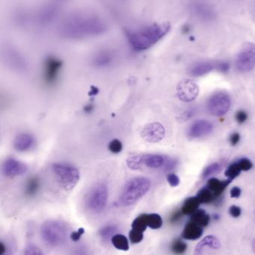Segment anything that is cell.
Instances as JSON below:
<instances>
[{
	"label": "cell",
	"mask_w": 255,
	"mask_h": 255,
	"mask_svg": "<svg viewBox=\"0 0 255 255\" xmlns=\"http://www.w3.org/2000/svg\"><path fill=\"white\" fill-rule=\"evenodd\" d=\"M108 30V22L101 15L85 9L68 13L58 27V34L62 38L71 40L99 37Z\"/></svg>",
	"instance_id": "1"
},
{
	"label": "cell",
	"mask_w": 255,
	"mask_h": 255,
	"mask_svg": "<svg viewBox=\"0 0 255 255\" xmlns=\"http://www.w3.org/2000/svg\"><path fill=\"white\" fill-rule=\"evenodd\" d=\"M169 22H154L134 28H126V38L130 47L136 52H142L158 43L170 31Z\"/></svg>",
	"instance_id": "2"
},
{
	"label": "cell",
	"mask_w": 255,
	"mask_h": 255,
	"mask_svg": "<svg viewBox=\"0 0 255 255\" xmlns=\"http://www.w3.org/2000/svg\"><path fill=\"white\" fill-rule=\"evenodd\" d=\"M151 186V181L145 177L132 178L124 186L118 203L122 207L133 205L149 191Z\"/></svg>",
	"instance_id": "3"
},
{
	"label": "cell",
	"mask_w": 255,
	"mask_h": 255,
	"mask_svg": "<svg viewBox=\"0 0 255 255\" xmlns=\"http://www.w3.org/2000/svg\"><path fill=\"white\" fill-rule=\"evenodd\" d=\"M71 0H45L33 13V20L41 26L55 22Z\"/></svg>",
	"instance_id": "4"
},
{
	"label": "cell",
	"mask_w": 255,
	"mask_h": 255,
	"mask_svg": "<svg viewBox=\"0 0 255 255\" xmlns=\"http://www.w3.org/2000/svg\"><path fill=\"white\" fill-rule=\"evenodd\" d=\"M40 235L48 245L58 247L67 240V226L62 222L56 220L46 221L42 225Z\"/></svg>",
	"instance_id": "5"
},
{
	"label": "cell",
	"mask_w": 255,
	"mask_h": 255,
	"mask_svg": "<svg viewBox=\"0 0 255 255\" xmlns=\"http://www.w3.org/2000/svg\"><path fill=\"white\" fill-rule=\"evenodd\" d=\"M52 171L59 185L67 191L74 188L79 182L80 177L79 170L73 165L66 163H55L52 164Z\"/></svg>",
	"instance_id": "6"
},
{
	"label": "cell",
	"mask_w": 255,
	"mask_h": 255,
	"mask_svg": "<svg viewBox=\"0 0 255 255\" xmlns=\"http://www.w3.org/2000/svg\"><path fill=\"white\" fill-rule=\"evenodd\" d=\"M108 196L109 192L106 184H97L87 196L86 205L88 209L94 213L102 212L107 204Z\"/></svg>",
	"instance_id": "7"
},
{
	"label": "cell",
	"mask_w": 255,
	"mask_h": 255,
	"mask_svg": "<svg viewBox=\"0 0 255 255\" xmlns=\"http://www.w3.org/2000/svg\"><path fill=\"white\" fill-rule=\"evenodd\" d=\"M255 66V44L247 43L243 46L236 59V67L240 72L247 73Z\"/></svg>",
	"instance_id": "8"
},
{
	"label": "cell",
	"mask_w": 255,
	"mask_h": 255,
	"mask_svg": "<svg viewBox=\"0 0 255 255\" xmlns=\"http://www.w3.org/2000/svg\"><path fill=\"white\" fill-rule=\"evenodd\" d=\"M190 9L196 18L204 22H211L217 18L214 6L205 0H193L190 3Z\"/></svg>",
	"instance_id": "9"
},
{
	"label": "cell",
	"mask_w": 255,
	"mask_h": 255,
	"mask_svg": "<svg viewBox=\"0 0 255 255\" xmlns=\"http://www.w3.org/2000/svg\"><path fill=\"white\" fill-rule=\"evenodd\" d=\"M231 107V99L226 93H217L208 103V112L215 117L223 116Z\"/></svg>",
	"instance_id": "10"
},
{
	"label": "cell",
	"mask_w": 255,
	"mask_h": 255,
	"mask_svg": "<svg viewBox=\"0 0 255 255\" xmlns=\"http://www.w3.org/2000/svg\"><path fill=\"white\" fill-rule=\"evenodd\" d=\"M62 65V61L56 57L49 56L46 58L43 64V80L46 85L55 83Z\"/></svg>",
	"instance_id": "11"
},
{
	"label": "cell",
	"mask_w": 255,
	"mask_h": 255,
	"mask_svg": "<svg viewBox=\"0 0 255 255\" xmlns=\"http://www.w3.org/2000/svg\"><path fill=\"white\" fill-rule=\"evenodd\" d=\"M199 88L196 82L190 79H184L177 87L178 98L184 103H191L197 98Z\"/></svg>",
	"instance_id": "12"
},
{
	"label": "cell",
	"mask_w": 255,
	"mask_h": 255,
	"mask_svg": "<svg viewBox=\"0 0 255 255\" xmlns=\"http://www.w3.org/2000/svg\"><path fill=\"white\" fill-rule=\"evenodd\" d=\"M166 135L165 128L160 123H151L142 128L141 136L148 142H160Z\"/></svg>",
	"instance_id": "13"
},
{
	"label": "cell",
	"mask_w": 255,
	"mask_h": 255,
	"mask_svg": "<svg viewBox=\"0 0 255 255\" xmlns=\"http://www.w3.org/2000/svg\"><path fill=\"white\" fill-rule=\"evenodd\" d=\"M2 173L7 177H16L23 175L28 170L26 165L13 158L7 159L1 167Z\"/></svg>",
	"instance_id": "14"
},
{
	"label": "cell",
	"mask_w": 255,
	"mask_h": 255,
	"mask_svg": "<svg viewBox=\"0 0 255 255\" xmlns=\"http://www.w3.org/2000/svg\"><path fill=\"white\" fill-rule=\"evenodd\" d=\"M115 59V53L113 51L107 48L97 51L92 58V64L94 67L98 68L109 67Z\"/></svg>",
	"instance_id": "15"
},
{
	"label": "cell",
	"mask_w": 255,
	"mask_h": 255,
	"mask_svg": "<svg viewBox=\"0 0 255 255\" xmlns=\"http://www.w3.org/2000/svg\"><path fill=\"white\" fill-rule=\"evenodd\" d=\"M213 130V125L207 121H199L195 122L188 131L190 138H199L211 133Z\"/></svg>",
	"instance_id": "16"
},
{
	"label": "cell",
	"mask_w": 255,
	"mask_h": 255,
	"mask_svg": "<svg viewBox=\"0 0 255 255\" xmlns=\"http://www.w3.org/2000/svg\"><path fill=\"white\" fill-rule=\"evenodd\" d=\"M6 61L13 67L21 68L25 67V61L22 55L12 46H6L4 51Z\"/></svg>",
	"instance_id": "17"
},
{
	"label": "cell",
	"mask_w": 255,
	"mask_h": 255,
	"mask_svg": "<svg viewBox=\"0 0 255 255\" xmlns=\"http://www.w3.org/2000/svg\"><path fill=\"white\" fill-rule=\"evenodd\" d=\"M203 235V229L199 225L194 222L190 221L186 225L184 231H183V238L189 241H196L201 238Z\"/></svg>",
	"instance_id": "18"
},
{
	"label": "cell",
	"mask_w": 255,
	"mask_h": 255,
	"mask_svg": "<svg viewBox=\"0 0 255 255\" xmlns=\"http://www.w3.org/2000/svg\"><path fill=\"white\" fill-rule=\"evenodd\" d=\"M34 138L28 133L17 135L13 141V147L18 151H25L30 149L34 144Z\"/></svg>",
	"instance_id": "19"
},
{
	"label": "cell",
	"mask_w": 255,
	"mask_h": 255,
	"mask_svg": "<svg viewBox=\"0 0 255 255\" xmlns=\"http://www.w3.org/2000/svg\"><path fill=\"white\" fill-rule=\"evenodd\" d=\"M221 247L220 241L214 236H208L204 238L196 247L194 255H203L205 248H211L212 250H219Z\"/></svg>",
	"instance_id": "20"
},
{
	"label": "cell",
	"mask_w": 255,
	"mask_h": 255,
	"mask_svg": "<svg viewBox=\"0 0 255 255\" xmlns=\"http://www.w3.org/2000/svg\"><path fill=\"white\" fill-rule=\"evenodd\" d=\"M232 180L228 179L226 181H220L217 178H211L208 181V188L214 193L216 197L218 198L223 194L228 186L232 183Z\"/></svg>",
	"instance_id": "21"
},
{
	"label": "cell",
	"mask_w": 255,
	"mask_h": 255,
	"mask_svg": "<svg viewBox=\"0 0 255 255\" xmlns=\"http://www.w3.org/2000/svg\"><path fill=\"white\" fill-rule=\"evenodd\" d=\"M142 157V163L151 169H158L164 165V157L160 154H147Z\"/></svg>",
	"instance_id": "22"
},
{
	"label": "cell",
	"mask_w": 255,
	"mask_h": 255,
	"mask_svg": "<svg viewBox=\"0 0 255 255\" xmlns=\"http://www.w3.org/2000/svg\"><path fill=\"white\" fill-rule=\"evenodd\" d=\"M13 20L18 26H26L29 24L30 21L33 20V13L25 8L17 9L13 15Z\"/></svg>",
	"instance_id": "23"
},
{
	"label": "cell",
	"mask_w": 255,
	"mask_h": 255,
	"mask_svg": "<svg viewBox=\"0 0 255 255\" xmlns=\"http://www.w3.org/2000/svg\"><path fill=\"white\" fill-rule=\"evenodd\" d=\"M216 68L214 64L210 62H202L196 64L190 70V74L193 76H202L208 74Z\"/></svg>",
	"instance_id": "24"
},
{
	"label": "cell",
	"mask_w": 255,
	"mask_h": 255,
	"mask_svg": "<svg viewBox=\"0 0 255 255\" xmlns=\"http://www.w3.org/2000/svg\"><path fill=\"white\" fill-rule=\"evenodd\" d=\"M200 204L197 197L189 198L184 202L181 211L184 215H192L198 211Z\"/></svg>",
	"instance_id": "25"
},
{
	"label": "cell",
	"mask_w": 255,
	"mask_h": 255,
	"mask_svg": "<svg viewBox=\"0 0 255 255\" xmlns=\"http://www.w3.org/2000/svg\"><path fill=\"white\" fill-rule=\"evenodd\" d=\"M40 182L38 177L33 176L28 178L25 184V193L28 196H34L40 189Z\"/></svg>",
	"instance_id": "26"
},
{
	"label": "cell",
	"mask_w": 255,
	"mask_h": 255,
	"mask_svg": "<svg viewBox=\"0 0 255 255\" xmlns=\"http://www.w3.org/2000/svg\"><path fill=\"white\" fill-rule=\"evenodd\" d=\"M210 216L204 210H198L197 211L192 214L191 221L194 222L201 227H206L209 224Z\"/></svg>",
	"instance_id": "27"
},
{
	"label": "cell",
	"mask_w": 255,
	"mask_h": 255,
	"mask_svg": "<svg viewBox=\"0 0 255 255\" xmlns=\"http://www.w3.org/2000/svg\"><path fill=\"white\" fill-rule=\"evenodd\" d=\"M112 245L117 249V250H122V251H127L129 250V242L127 238L122 235H115L112 237Z\"/></svg>",
	"instance_id": "28"
},
{
	"label": "cell",
	"mask_w": 255,
	"mask_h": 255,
	"mask_svg": "<svg viewBox=\"0 0 255 255\" xmlns=\"http://www.w3.org/2000/svg\"><path fill=\"white\" fill-rule=\"evenodd\" d=\"M196 197L199 199L201 204H209L214 202L217 197L214 196V193L206 187V188L202 189L198 193Z\"/></svg>",
	"instance_id": "29"
},
{
	"label": "cell",
	"mask_w": 255,
	"mask_h": 255,
	"mask_svg": "<svg viewBox=\"0 0 255 255\" xmlns=\"http://www.w3.org/2000/svg\"><path fill=\"white\" fill-rule=\"evenodd\" d=\"M147 227L148 226L146 214L139 216L137 218L135 219L134 221L132 223V229L143 232V233L146 230Z\"/></svg>",
	"instance_id": "30"
},
{
	"label": "cell",
	"mask_w": 255,
	"mask_h": 255,
	"mask_svg": "<svg viewBox=\"0 0 255 255\" xmlns=\"http://www.w3.org/2000/svg\"><path fill=\"white\" fill-rule=\"evenodd\" d=\"M148 227L152 229H159L163 226V219L157 214H147Z\"/></svg>",
	"instance_id": "31"
},
{
	"label": "cell",
	"mask_w": 255,
	"mask_h": 255,
	"mask_svg": "<svg viewBox=\"0 0 255 255\" xmlns=\"http://www.w3.org/2000/svg\"><path fill=\"white\" fill-rule=\"evenodd\" d=\"M117 231H118V228L116 226L109 225V226H105L100 231V235L102 239L107 241L109 238L112 239V237L115 235Z\"/></svg>",
	"instance_id": "32"
},
{
	"label": "cell",
	"mask_w": 255,
	"mask_h": 255,
	"mask_svg": "<svg viewBox=\"0 0 255 255\" xmlns=\"http://www.w3.org/2000/svg\"><path fill=\"white\" fill-rule=\"evenodd\" d=\"M187 245L181 240H175L172 243L171 250L175 255H182L187 251Z\"/></svg>",
	"instance_id": "33"
},
{
	"label": "cell",
	"mask_w": 255,
	"mask_h": 255,
	"mask_svg": "<svg viewBox=\"0 0 255 255\" xmlns=\"http://www.w3.org/2000/svg\"><path fill=\"white\" fill-rule=\"evenodd\" d=\"M127 164L130 169L137 170L141 168L142 164V155H133L127 160Z\"/></svg>",
	"instance_id": "34"
},
{
	"label": "cell",
	"mask_w": 255,
	"mask_h": 255,
	"mask_svg": "<svg viewBox=\"0 0 255 255\" xmlns=\"http://www.w3.org/2000/svg\"><path fill=\"white\" fill-rule=\"evenodd\" d=\"M241 169L240 168L238 163H235L229 166V167L226 169V176L229 178V179L233 180L236 178L237 177L239 176L241 172Z\"/></svg>",
	"instance_id": "35"
},
{
	"label": "cell",
	"mask_w": 255,
	"mask_h": 255,
	"mask_svg": "<svg viewBox=\"0 0 255 255\" xmlns=\"http://www.w3.org/2000/svg\"><path fill=\"white\" fill-rule=\"evenodd\" d=\"M222 166L220 163H214L212 164L209 165L206 169H205L203 172V177L205 178H208L211 175H215L218 173L221 170Z\"/></svg>",
	"instance_id": "36"
},
{
	"label": "cell",
	"mask_w": 255,
	"mask_h": 255,
	"mask_svg": "<svg viewBox=\"0 0 255 255\" xmlns=\"http://www.w3.org/2000/svg\"><path fill=\"white\" fill-rule=\"evenodd\" d=\"M109 151L114 154H118L121 152L123 149V144L119 139H112L108 145Z\"/></svg>",
	"instance_id": "37"
},
{
	"label": "cell",
	"mask_w": 255,
	"mask_h": 255,
	"mask_svg": "<svg viewBox=\"0 0 255 255\" xmlns=\"http://www.w3.org/2000/svg\"><path fill=\"white\" fill-rule=\"evenodd\" d=\"M129 237H130V240L132 244H139V243L142 242V240H143L144 234L143 232L132 229L130 232V234H129Z\"/></svg>",
	"instance_id": "38"
},
{
	"label": "cell",
	"mask_w": 255,
	"mask_h": 255,
	"mask_svg": "<svg viewBox=\"0 0 255 255\" xmlns=\"http://www.w3.org/2000/svg\"><path fill=\"white\" fill-rule=\"evenodd\" d=\"M240 168L243 171H249L253 167V163L251 160L247 158H242L238 162Z\"/></svg>",
	"instance_id": "39"
},
{
	"label": "cell",
	"mask_w": 255,
	"mask_h": 255,
	"mask_svg": "<svg viewBox=\"0 0 255 255\" xmlns=\"http://www.w3.org/2000/svg\"><path fill=\"white\" fill-rule=\"evenodd\" d=\"M24 255H43L38 247L34 245H29L25 250Z\"/></svg>",
	"instance_id": "40"
},
{
	"label": "cell",
	"mask_w": 255,
	"mask_h": 255,
	"mask_svg": "<svg viewBox=\"0 0 255 255\" xmlns=\"http://www.w3.org/2000/svg\"><path fill=\"white\" fill-rule=\"evenodd\" d=\"M167 180L169 184L173 187H177L180 184L179 178L175 174H169L167 176Z\"/></svg>",
	"instance_id": "41"
},
{
	"label": "cell",
	"mask_w": 255,
	"mask_h": 255,
	"mask_svg": "<svg viewBox=\"0 0 255 255\" xmlns=\"http://www.w3.org/2000/svg\"><path fill=\"white\" fill-rule=\"evenodd\" d=\"M236 121H238L239 124H244L246 121L248 119V115L247 112L244 111H239L238 113L236 114Z\"/></svg>",
	"instance_id": "42"
},
{
	"label": "cell",
	"mask_w": 255,
	"mask_h": 255,
	"mask_svg": "<svg viewBox=\"0 0 255 255\" xmlns=\"http://www.w3.org/2000/svg\"><path fill=\"white\" fill-rule=\"evenodd\" d=\"M216 68L217 70H220L222 73H226L229 71V68H230V65L229 63L225 62V61H220V62L217 63L215 64Z\"/></svg>",
	"instance_id": "43"
},
{
	"label": "cell",
	"mask_w": 255,
	"mask_h": 255,
	"mask_svg": "<svg viewBox=\"0 0 255 255\" xmlns=\"http://www.w3.org/2000/svg\"><path fill=\"white\" fill-rule=\"evenodd\" d=\"M177 161L175 159H167V160H165L164 165V169L166 171H170L172 169H173L176 166Z\"/></svg>",
	"instance_id": "44"
},
{
	"label": "cell",
	"mask_w": 255,
	"mask_h": 255,
	"mask_svg": "<svg viewBox=\"0 0 255 255\" xmlns=\"http://www.w3.org/2000/svg\"><path fill=\"white\" fill-rule=\"evenodd\" d=\"M241 212H242L241 208L240 207L236 206V205H233L229 209V213H230L231 215L235 218L239 217L241 215Z\"/></svg>",
	"instance_id": "45"
},
{
	"label": "cell",
	"mask_w": 255,
	"mask_h": 255,
	"mask_svg": "<svg viewBox=\"0 0 255 255\" xmlns=\"http://www.w3.org/2000/svg\"><path fill=\"white\" fill-rule=\"evenodd\" d=\"M84 233H85V229H82V228H80L79 230L76 231V232H73V233L71 234V235H70V238H71L72 241H78L80 239L81 236H82Z\"/></svg>",
	"instance_id": "46"
},
{
	"label": "cell",
	"mask_w": 255,
	"mask_h": 255,
	"mask_svg": "<svg viewBox=\"0 0 255 255\" xmlns=\"http://www.w3.org/2000/svg\"><path fill=\"white\" fill-rule=\"evenodd\" d=\"M241 139V136L238 133H234L231 135L230 142L232 145H236Z\"/></svg>",
	"instance_id": "47"
},
{
	"label": "cell",
	"mask_w": 255,
	"mask_h": 255,
	"mask_svg": "<svg viewBox=\"0 0 255 255\" xmlns=\"http://www.w3.org/2000/svg\"><path fill=\"white\" fill-rule=\"evenodd\" d=\"M241 195V189L238 187H233L231 190V196L232 198H239Z\"/></svg>",
	"instance_id": "48"
},
{
	"label": "cell",
	"mask_w": 255,
	"mask_h": 255,
	"mask_svg": "<svg viewBox=\"0 0 255 255\" xmlns=\"http://www.w3.org/2000/svg\"><path fill=\"white\" fill-rule=\"evenodd\" d=\"M183 213L182 211H177L175 214H172V217H171V222L172 223H176L182 217Z\"/></svg>",
	"instance_id": "49"
},
{
	"label": "cell",
	"mask_w": 255,
	"mask_h": 255,
	"mask_svg": "<svg viewBox=\"0 0 255 255\" xmlns=\"http://www.w3.org/2000/svg\"><path fill=\"white\" fill-rule=\"evenodd\" d=\"M194 113L195 112L193 110L187 111V112H186L185 113L182 115V117H181V118H182V121H188L189 119H190V118L194 115Z\"/></svg>",
	"instance_id": "50"
},
{
	"label": "cell",
	"mask_w": 255,
	"mask_h": 255,
	"mask_svg": "<svg viewBox=\"0 0 255 255\" xmlns=\"http://www.w3.org/2000/svg\"><path fill=\"white\" fill-rule=\"evenodd\" d=\"M94 110V106L92 104H88L84 108V112L86 114H91Z\"/></svg>",
	"instance_id": "51"
},
{
	"label": "cell",
	"mask_w": 255,
	"mask_h": 255,
	"mask_svg": "<svg viewBox=\"0 0 255 255\" xmlns=\"http://www.w3.org/2000/svg\"><path fill=\"white\" fill-rule=\"evenodd\" d=\"M99 90L96 87L92 86L89 91L90 96H95L98 94Z\"/></svg>",
	"instance_id": "52"
},
{
	"label": "cell",
	"mask_w": 255,
	"mask_h": 255,
	"mask_svg": "<svg viewBox=\"0 0 255 255\" xmlns=\"http://www.w3.org/2000/svg\"><path fill=\"white\" fill-rule=\"evenodd\" d=\"M4 253H5V247L3 243H1L0 244V255H4Z\"/></svg>",
	"instance_id": "53"
},
{
	"label": "cell",
	"mask_w": 255,
	"mask_h": 255,
	"mask_svg": "<svg viewBox=\"0 0 255 255\" xmlns=\"http://www.w3.org/2000/svg\"><path fill=\"white\" fill-rule=\"evenodd\" d=\"M253 252H254V253L255 254V240L254 241H253Z\"/></svg>",
	"instance_id": "54"
}]
</instances>
